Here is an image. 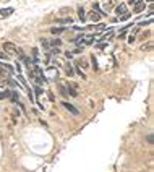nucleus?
I'll list each match as a JSON object with an SVG mask.
<instances>
[{
	"label": "nucleus",
	"instance_id": "6e6552de",
	"mask_svg": "<svg viewBox=\"0 0 154 172\" xmlns=\"http://www.w3.org/2000/svg\"><path fill=\"white\" fill-rule=\"evenodd\" d=\"M65 71H67V77H73V67L72 65H70V63H67V65H65Z\"/></svg>",
	"mask_w": 154,
	"mask_h": 172
},
{
	"label": "nucleus",
	"instance_id": "4468645a",
	"mask_svg": "<svg viewBox=\"0 0 154 172\" xmlns=\"http://www.w3.org/2000/svg\"><path fill=\"white\" fill-rule=\"evenodd\" d=\"M72 21H73L72 18H67V20H58L57 23H60V25H67V23H68V25H70V23H72Z\"/></svg>",
	"mask_w": 154,
	"mask_h": 172
},
{
	"label": "nucleus",
	"instance_id": "0eeeda50",
	"mask_svg": "<svg viewBox=\"0 0 154 172\" xmlns=\"http://www.w3.org/2000/svg\"><path fill=\"white\" fill-rule=\"evenodd\" d=\"M146 8V5L144 3H138V5H135V10H133V13H141Z\"/></svg>",
	"mask_w": 154,
	"mask_h": 172
},
{
	"label": "nucleus",
	"instance_id": "aec40b11",
	"mask_svg": "<svg viewBox=\"0 0 154 172\" xmlns=\"http://www.w3.org/2000/svg\"><path fill=\"white\" fill-rule=\"evenodd\" d=\"M128 17H130V15H128V13H125V15H122V18H120V20H122V21H125V20H127Z\"/></svg>",
	"mask_w": 154,
	"mask_h": 172
},
{
	"label": "nucleus",
	"instance_id": "20e7f679",
	"mask_svg": "<svg viewBox=\"0 0 154 172\" xmlns=\"http://www.w3.org/2000/svg\"><path fill=\"white\" fill-rule=\"evenodd\" d=\"M64 107H65L67 110H70V112H72V114H75V115L78 114V109H76V107L73 106V104H70V102H67V101H64Z\"/></svg>",
	"mask_w": 154,
	"mask_h": 172
},
{
	"label": "nucleus",
	"instance_id": "f3484780",
	"mask_svg": "<svg viewBox=\"0 0 154 172\" xmlns=\"http://www.w3.org/2000/svg\"><path fill=\"white\" fill-rule=\"evenodd\" d=\"M151 23H153V18H149L148 21H141V23H140V26H144V25H151Z\"/></svg>",
	"mask_w": 154,
	"mask_h": 172
},
{
	"label": "nucleus",
	"instance_id": "f257e3e1",
	"mask_svg": "<svg viewBox=\"0 0 154 172\" xmlns=\"http://www.w3.org/2000/svg\"><path fill=\"white\" fill-rule=\"evenodd\" d=\"M13 73V68L8 63H0V78H10V75Z\"/></svg>",
	"mask_w": 154,
	"mask_h": 172
},
{
	"label": "nucleus",
	"instance_id": "6ab92c4d",
	"mask_svg": "<svg viewBox=\"0 0 154 172\" xmlns=\"http://www.w3.org/2000/svg\"><path fill=\"white\" fill-rule=\"evenodd\" d=\"M50 44H52V46H60V41H58V39H55V41H52V42H50Z\"/></svg>",
	"mask_w": 154,
	"mask_h": 172
},
{
	"label": "nucleus",
	"instance_id": "7ed1b4c3",
	"mask_svg": "<svg viewBox=\"0 0 154 172\" xmlns=\"http://www.w3.org/2000/svg\"><path fill=\"white\" fill-rule=\"evenodd\" d=\"M3 50L8 52V54H16L18 52V49L15 47V44H11V42H3Z\"/></svg>",
	"mask_w": 154,
	"mask_h": 172
},
{
	"label": "nucleus",
	"instance_id": "f03ea898",
	"mask_svg": "<svg viewBox=\"0 0 154 172\" xmlns=\"http://www.w3.org/2000/svg\"><path fill=\"white\" fill-rule=\"evenodd\" d=\"M88 20H89V21H94V23L101 21V13H99V11H96V10L89 11V13H88Z\"/></svg>",
	"mask_w": 154,
	"mask_h": 172
},
{
	"label": "nucleus",
	"instance_id": "39448f33",
	"mask_svg": "<svg viewBox=\"0 0 154 172\" xmlns=\"http://www.w3.org/2000/svg\"><path fill=\"white\" fill-rule=\"evenodd\" d=\"M115 13H117V15H125V13H127V5H125V3L117 5V7H115Z\"/></svg>",
	"mask_w": 154,
	"mask_h": 172
},
{
	"label": "nucleus",
	"instance_id": "ddd939ff",
	"mask_svg": "<svg viewBox=\"0 0 154 172\" xmlns=\"http://www.w3.org/2000/svg\"><path fill=\"white\" fill-rule=\"evenodd\" d=\"M42 46H44V49H46V50H49V49H50V42L47 41V39H42Z\"/></svg>",
	"mask_w": 154,
	"mask_h": 172
},
{
	"label": "nucleus",
	"instance_id": "2eb2a0df",
	"mask_svg": "<svg viewBox=\"0 0 154 172\" xmlns=\"http://www.w3.org/2000/svg\"><path fill=\"white\" fill-rule=\"evenodd\" d=\"M0 59H2V60H8V54H7V52H2V50H0Z\"/></svg>",
	"mask_w": 154,
	"mask_h": 172
},
{
	"label": "nucleus",
	"instance_id": "423d86ee",
	"mask_svg": "<svg viewBox=\"0 0 154 172\" xmlns=\"http://www.w3.org/2000/svg\"><path fill=\"white\" fill-rule=\"evenodd\" d=\"M13 8H3V10H0V20L2 18H7V17H10L11 13H13Z\"/></svg>",
	"mask_w": 154,
	"mask_h": 172
},
{
	"label": "nucleus",
	"instance_id": "412c9836",
	"mask_svg": "<svg viewBox=\"0 0 154 172\" xmlns=\"http://www.w3.org/2000/svg\"><path fill=\"white\" fill-rule=\"evenodd\" d=\"M18 80H19V81H21V83H23V85H25V86H26V81H25V78H23L21 75H19V77H18Z\"/></svg>",
	"mask_w": 154,
	"mask_h": 172
},
{
	"label": "nucleus",
	"instance_id": "4be33fe9",
	"mask_svg": "<svg viewBox=\"0 0 154 172\" xmlns=\"http://www.w3.org/2000/svg\"><path fill=\"white\" fill-rule=\"evenodd\" d=\"M148 2H153V0H148Z\"/></svg>",
	"mask_w": 154,
	"mask_h": 172
},
{
	"label": "nucleus",
	"instance_id": "1a4fd4ad",
	"mask_svg": "<svg viewBox=\"0 0 154 172\" xmlns=\"http://www.w3.org/2000/svg\"><path fill=\"white\" fill-rule=\"evenodd\" d=\"M78 17H80L81 21H84V8H83V7H80V8H78Z\"/></svg>",
	"mask_w": 154,
	"mask_h": 172
},
{
	"label": "nucleus",
	"instance_id": "9d476101",
	"mask_svg": "<svg viewBox=\"0 0 154 172\" xmlns=\"http://www.w3.org/2000/svg\"><path fill=\"white\" fill-rule=\"evenodd\" d=\"M65 31V28H54L52 29V34H62Z\"/></svg>",
	"mask_w": 154,
	"mask_h": 172
},
{
	"label": "nucleus",
	"instance_id": "f8f14e48",
	"mask_svg": "<svg viewBox=\"0 0 154 172\" xmlns=\"http://www.w3.org/2000/svg\"><path fill=\"white\" fill-rule=\"evenodd\" d=\"M10 91H3V93H0V101H2V99H5V98H10Z\"/></svg>",
	"mask_w": 154,
	"mask_h": 172
},
{
	"label": "nucleus",
	"instance_id": "a211bd4d",
	"mask_svg": "<svg viewBox=\"0 0 154 172\" xmlns=\"http://www.w3.org/2000/svg\"><path fill=\"white\" fill-rule=\"evenodd\" d=\"M143 0H130V5H138V3H141Z\"/></svg>",
	"mask_w": 154,
	"mask_h": 172
},
{
	"label": "nucleus",
	"instance_id": "9b49d317",
	"mask_svg": "<svg viewBox=\"0 0 154 172\" xmlns=\"http://www.w3.org/2000/svg\"><path fill=\"white\" fill-rule=\"evenodd\" d=\"M58 91H60V93L64 94L65 98H67V96H68V93H67V89H65V86H64V85H58Z\"/></svg>",
	"mask_w": 154,
	"mask_h": 172
},
{
	"label": "nucleus",
	"instance_id": "dca6fc26",
	"mask_svg": "<svg viewBox=\"0 0 154 172\" xmlns=\"http://www.w3.org/2000/svg\"><path fill=\"white\" fill-rule=\"evenodd\" d=\"M78 67H80V68H86V67H88V63H86L84 60H78Z\"/></svg>",
	"mask_w": 154,
	"mask_h": 172
}]
</instances>
